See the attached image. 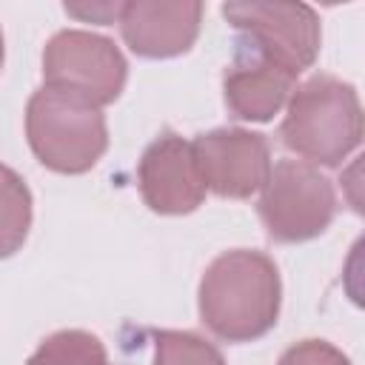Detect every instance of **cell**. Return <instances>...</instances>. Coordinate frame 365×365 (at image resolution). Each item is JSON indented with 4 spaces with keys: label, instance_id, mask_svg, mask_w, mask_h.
<instances>
[{
    "label": "cell",
    "instance_id": "obj_5",
    "mask_svg": "<svg viewBox=\"0 0 365 365\" xmlns=\"http://www.w3.org/2000/svg\"><path fill=\"white\" fill-rule=\"evenodd\" d=\"M128 63L114 40L83 29L57 31L43 48L46 88L80 97L97 108L114 103L125 86Z\"/></svg>",
    "mask_w": 365,
    "mask_h": 365
},
{
    "label": "cell",
    "instance_id": "obj_6",
    "mask_svg": "<svg viewBox=\"0 0 365 365\" xmlns=\"http://www.w3.org/2000/svg\"><path fill=\"white\" fill-rule=\"evenodd\" d=\"M222 14L242 34V43L294 74L319 54V17L305 3H225Z\"/></svg>",
    "mask_w": 365,
    "mask_h": 365
},
{
    "label": "cell",
    "instance_id": "obj_2",
    "mask_svg": "<svg viewBox=\"0 0 365 365\" xmlns=\"http://www.w3.org/2000/svg\"><path fill=\"white\" fill-rule=\"evenodd\" d=\"M279 137L302 163L339 165L362 140L356 88L334 74H314L288 97Z\"/></svg>",
    "mask_w": 365,
    "mask_h": 365
},
{
    "label": "cell",
    "instance_id": "obj_10",
    "mask_svg": "<svg viewBox=\"0 0 365 365\" xmlns=\"http://www.w3.org/2000/svg\"><path fill=\"white\" fill-rule=\"evenodd\" d=\"M297 74L285 66L274 63L271 57L259 54L248 43H237L234 63L225 68L222 91L225 106L237 120L248 123H265L288 103L294 91Z\"/></svg>",
    "mask_w": 365,
    "mask_h": 365
},
{
    "label": "cell",
    "instance_id": "obj_16",
    "mask_svg": "<svg viewBox=\"0 0 365 365\" xmlns=\"http://www.w3.org/2000/svg\"><path fill=\"white\" fill-rule=\"evenodd\" d=\"M0 66H3V31H0Z\"/></svg>",
    "mask_w": 365,
    "mask_h": 365
},
{
    "label": "cell",
    "instance_id": "obj_4",
    "mask_svg": "<svg viewBox=\"0 0 365 365\" xmlns=\"http://www.w3.org/2000/svg\"><path fill=\"white\" fill-rule=\"evenodd\" d=\"M257 211L274 242H305L331 225L336 214V194L317 165L279 160L271 165Z\"/></svg>",
    "mask_w": 365,
    "mask_h": 365
},
{
    "label": "cell",
    "instance_id": "obj_12",
    "mask_svg": "<svg viewBox=\"0 0 365 365\" xmlns=\"http://www.w3.org/2000/svg\"><path fill=\"white\" fill-rule=\"evenodd\" d=\"M26 365H108V354L94 334L71 328L43 339Z\"/></svg>",
    "mask_w": 365,
    "mask_h": 365
},
{
    "label": "cell",
    "instance_id": "obj_1",
    "mask_svg": "<svg viewBox=\"0 0 365 365\" xmlns=\"http://www.w3.org/2000/svg\"><path fill=\"white\" fill-rule=\"evenodd\" d=\"M279 271L262 251H225L200 279V317L225 342H251L279 317Z\"/></svg>",
    "mask_w": 365,
    "mask_h": 365
},
{
    "label": "cell",
    "instance_id": "obj_14",
    "mask_svg": "<svg viewBox=\"0 0 365 365\" xmlns=\"http://www.w3.org/2000/svg\"><path fill=\"white\" fill-rule=\"evenodd\" d=\"M277 365H351V359L325 339H302L291 345Z\"/></svg>",
    "mask_w": 365,
    "mask_h": 365
},
{
    "label": "cell",
    "instance_id": "obj_15",
    "mask_svg": "<svg viewBox=\"0 0 365 365\" xmlns=\"http://www.w3.org/2000/svg\"><path fill=\"white\" fill-rule=\"evenodd\" d=\"M66 11H68L71 17H80V20H91V23L108 26V23L120 20L123 3H66Z\"/></svg>",
    "mask_w": 365,
    "mask_h": 365
},
{
    "label": "cell",
    "instance_id": "obj_11",
    "mask_svg": "<svg viewBox=\"0 0 365 365\" xmlns=\"http://www.w3.org/2000/svg\"><path fill=\"white\" fill-rule=\"evenodd\" d=\"M31 228V191L23 177L0 163V259L20 251Z\"/></svg>",
    "mask_w": 365,
    "mask_h": 365
},
{
    "label": "cell",
    "instance_id": "obj_7",
    "mask_svg": "<svg viewBox=\"0 0 365 365\" xmlns=\"http://www.w3.org/2000/svg\"><path fill=\"white\" fill-rule=\"evenodd\" d=\"M191 148L205 191L228 200H248L251 194L262 191L271 174V148L259 131L214 128L200 134Z\"/></svg>",
    "mask_w": 365,
    "mask_h": 365
},
{
    "label": "cell",
    "instance_id": "obj_13",
    "mask_svg": "<svg viewBox=\"0 0 365 365\" xmlns=\"http://www.w3.org/2000/svg\"><path fill=\"white\" fill-rule=\"evenodd\" d=\"M154 365H225V359L194 331H154Z\"/></svg>",
    "mask_w": 365,
    "mask_h": 365
},
{
    "label": "cell",
    "instance_id": "obj_8",
    "mask_svg": "<svg viewBox=\"0 0 365 365\" xmlns=\"http://www.w3.org/2000/svg\"><path fill=\"white\" fill-rule=\"evenodd\" d=\"M137 182L145 205L157 214H191L205 200V182L188 140L163 131L140 157Z\"/></svg>",
    "mask_w": 365,
    "mask_h": 365
},
{
    "label": "cell",
    "instance_id": "obj_9",
    "mask_svg": "<svg viewBox=\"0 0 365 365\" xmlns=\"http://www.w3.org/2000/svg\"><path fill=\"white\" fill-rule=\"evenodd\" d=\"M202 20V3L197 0H131L123 3L120 11V31L125 46L148 60H165L185 54Z\"/></svg>",
    "mask_w": 365,
    "mask_h": 365
},
{
    "label": "cell",
    "instance_id": "obj_3",
    "mask_svg": "<svg viewBox=\"0 0 365 365\" xmlns=\"http://www.w3.org/2000/svg\"><path fill=\"white\" fill-rule=\"evenodd\" d=\"M26 137L34 157L57 174H83L94 168L108 148L103 111L46 86L29 97Z\"/></svg>",
    "mask_w": 365,
    "mask_h": 365
}]
</instances>
